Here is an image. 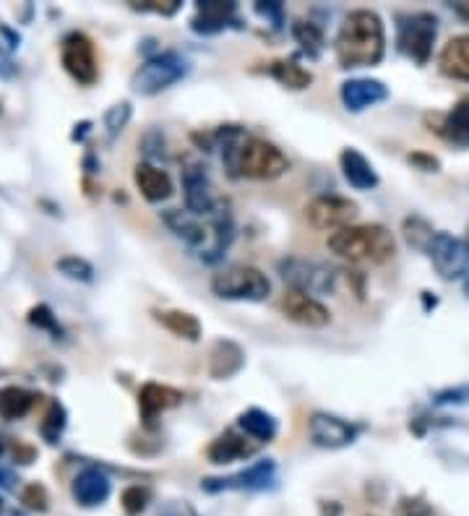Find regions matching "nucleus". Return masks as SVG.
<instances>
[{"label": "nucleus", "mask_w": 469, "mask_h": 516, "mask_svg": "<svg viewBox=\"0 0 469 516\" xmlns=\"http://www.w3.org/2000/svg\"><path fill=\"white\" fill-rule=\"evenodd\" d=\"M222 141V162L232 178L248 180H277L290 172V159L271 141L248 136L238 126H225L217 131Z\"/></svg>", "instance_id": "obj_1"}, {"label": "nucleus", "mask_w": 469, "mask_h": 516, "mask_svg": "<svg viewBox=\"0 0 469 516\" xmlns=\"http://www.w3.org/2000/svg\"><path fill=\"white\" fill-rule=\"evenodd\" d=\"M339 68H373L384 60L386 53V29L376 11L357 8L344 19L342 29L334 42Z\"/></svg>", "instance_id": "obj_2"}, {"label": "nucleus", "mask_w": 469, "mask_h": 516, "mask_svg": "<svg viewBox=\"0 0 469 516\" xmlns=\"http://www.w3.org/2000/svg\"><path fill=\"white\" fill-rule=\"evenodd\" d=\"M329 251L350 264H386L397 256V238L384 225H352L331 232Z\"/></svg>", "instance_id": "obj_3"}, {"label": "nucleus", "mask_w": 469, "mask_h": 516, "mask_svg": "<svg viewBox=\"0 0 469 516\" xmlns=\"http://www.w3.org/2000/svg\"><path fill=\"white\" fill-rule=\"evenodd\" d=\"M212 292L219 300H245L261 303L269 298L271 282L256 266H230L212 277Z\"/></svg>", "instance_id": "obj_4"}, {"label": "nucleus", "mask_w": 469, "mask_h": 516, "mask_svg": "<svg viewBox=\"0 0 469 516\" xmlns=\"http://www.w3.org/2000/svg\"><path fill=\"white\" fill-rule=\"evenodd\" d=\"M191 71L188 60L178 53H157L141 63V68L133 73V92L152 97V94L165 92L172 84L185 79V73Z\"/></svg>", "instance_id": "obj_5"}, {"label": "nucleus", "mask_w": 469, "mask_h": 516, "mask_svg": "<svg viewBox=\"0 0 469 516\" xmlns=\"http://www.w3.org/2000/svg\"><path fill=\"white\" fill-rule=\"evenodd\" d=\"M438 37V19L430 11H415V14L399 16L397 45L417 66H425L433 55V45Z\"/></svg>", "instance_id": "obj_6"}, {"label": "nucleus", "mask_w": 469, "mask_h": 516, "mask_svg": "<svg viewBox=\"0 0 469 516\" xmlns=\"http://www.w3.org/2000/svg\"><path fill=\"white\" fill-rule=\"evenodd\" d=\"M279 274L285 279L290 290L305 292L311 298L318 295H331L337 287V274L316 264V261H305V258H285L279 261Z\"/></svg>", "instance_id": "obj_7"}, {"label": "nucleus", "mask_w": 469, "mask_h": 516, "mask_svg": "<svg viewBox=\"0 0 469 516\" xmlns=\"http://www.w3.org/2000/svg\"><path fill=\"white\" fill-rule=\"evenodd\" d=\"M60 60L63 68L68 71L73 81H79L84 86H92L100 76V66H97V50L94 42L86 37L84 32H71L60 42Z\"/></svg>", "instance_id": "obj_8"}, {"label": "nucleus", "mask_w": 469, "mask_h": 516, "mask_svg": "<svg viewBox=\"0 0 469 516\" xmlns=\"http://www.w3.org/2000/svg\"><path fill=\"white\" fill-rule=\"evenodd\" d=\"M357 217V204L344 196H316L305 206V219L313 230L339 232L344 227H352Z\"/></svg>", "instance_id": "obj_9"}, {"label": "nucleus", "mask_w": 469, "mask_h": 516, "mask_svg": "<svg viewBox=\"0 0 469 516\" xmlns=\"http://www.w3.org/2000/svg\"><path fill=\"white\" fill-rule=\"evenodd\" d=\"M425 251H428L430 261L443 279L454 282V279L467 277L469 248L459 238H454L449 232H436Z\"/></svg>", "instance_id": "obj_10"}, {"label": "nucleus", "mask_w": 469, "mask_h": 516, "mask_svg": "<svg viewBox=\"0 0 469 516\" xmlns=\"http://www.w3.org/2000/svg\"><path fill=\"white\" fill-rule=\"evenodd\" d=\"M183 191H185V212H191L193 217H212L217 212L222 201H219L214 183L209 178V172L196 162H188L183 167Z\"/></svg>", "instance_id": "obj_11"}, {"label": "nucleus", "mask_w": 469, "mask_h": 516, "mask_svg": "<svg viewBox=\"0 0 469 516\" xmlns=\"http://www.w3.org/2000/svg\"><path fill=\"white\" fill-rule=\"evenodd\" d=\"M277 485V464L271 459L251 464L248 470L235 472L230 477H206L201 490L206 493H225V490H269Z\"/></svg>", "instance_id": "obj_12"}, {"label": "nucleus", "mask_w": 469, "mask_h": 516, "mask_svg": "<svg viewBox=\"0 0 469 516\" xmlns=\"http://www.w3.org/2000/svg\"><path fill=\"white\" fill-rule=\"evenodd\" d=\"M308 436L321 449H344L355 444L360 436V425L344 420V417L329 415V412H313L308 420Z\"/></svg>", "instance_id": "obj_13"}, {"label": "nucleus", "mask_w": 469, "mask_h": 516, "mask_svg": "<svg viewBox=\"0 0 469 516\" xmlns=\"http://www.w3.org/2000/svg\"><path fill=\"white\" fill-rule=\"evenodd\" d=\"M279 311L287 321L298 326H308V329H324L329 326L331 321V313L324 303L318 298H311V295H305V292L298 290H290L282 295L279 300Z\"/></svg>", "instance_id": "obj_14"}, {"label": "nucleus", "mask_w": 469, "mask_h": 516, "mask_svg": "<svg viewBox=\"0 0 469 516\" xmlns=\"http://www.w3.org/2000/svg\"><path fill=\"white\" fill-rule=\"evenodd\" d=\"M165 225L170 227L172 232H175V238L183 240L185 245H191L193 251H201V256L204 253H209L206 256V261L212 258V251H214V227H209L206 230L204 225H201L199 217H193L191 212H180V209H167L165 212Z\"/></svg>", "instance_id": "obj_15"}, {"label": "nucleus", "mask_w": 469, "mask_h": 516, "mask_svg": "<svg viewBox=\"0 0 469 516\" xmlns=\"http://www.w3.org/2000/svg\"><path fill=\"white\" fill-rule=\"evenodd\" d=\"M425 123L456 149H469V97L456 102L449 113H428Z\"/></svg>", "instance_id": "obj_16"}, {"label": "nucleus", "mask_w": 469, "mask_h": 516, "mask_svg": "<svg viewBox=\"0 0 469 516\" xmlns=\"http://www.w3.org/2000/svg\"><path fill=\"white\" fill-rule=\"evenodd\" d=\"M339 100H342L344 110L363 113L368 107H376L389 100V89H386L384 81L378 79H350L344 81L342 89H339Z\"/></svg>", "instance_id": "obj_17"}, {"label": "nucleus", "mask_w": 469, "mask_h": 516, "mask_svg": "<svg viewBox=\"0 0 469 516\" xmlns=\"http://www.w3.org/2000/svg\"><path fill=\"white\" fill-rule=\"evenodd\" d=\"M110 490H113L110 477H107L102 470H97V467L81 470L79 475L73 477V483H71L73 501L79 503V506H84V509L102 506V503L110 498Z\"/></svg>", "instance_id": "obj_18"}, {"label": "nucleus", "mask_w": 469, "mask_h": 516, "mask_svg": "<svg viewBox=\"0 0 469 516\" xmlns=\"http://www.w3.org/2000/svg\"><path fill=\"white\" fill-rule=\"evenodd\" d=\"M183 404V391L167 384H144L139 391V412L146 425H152L162 412Z\"/></svg>", "instance_id": "obj_19"}, {"label": "nucleus", "mask_w": 469, "mask_h": 516, "mask_svg": "<svg viewBox=\"0 0 469 516\" xmlns=\"http://www.w3.org/2000/svg\"><path fill=\"white\" fill-rule=\"evenodd\" d=\"M256 441L245 436V433H238V430H227L217 441H212V446L206 449V457L212 464H232V462H240V459H248L253 457L258 451Z\"/></svg>", "instance_id": "obj_20"}, {"label": "nucleus", "mask_w": 469, "mask_h": 516, "mask_svg": "<svg viewBox=\"0 0 469 516\" xmlns=\"http://www.w3.org/2000/svg\"><path fill=\"white\" fill-rule=\"evenodd\" d=\"M133 183L149 204H162L172 196V180L165 170L152 162H139L133 167Z\"/></svg>", "instance_id": "obj_21"}, {"label": "nucleus", "mask_w": 469, "mask_h": 516, "mask_svg": "<svg viewBox=\"0 0 469 516\" xmlns=\"http://www.w3.org/2000/svg\"><path fill=\"white\" fill-rule=\"evenodd\" d=\"M235 3H225V0H201L196 6V16H193V32L199 34H214L230 27V21H235Z\"/></svg>", "instance_id": "obj_22"}, {"label": "nucleus", "mask_w": 469, "mask_h": 516, "mask_svg": "<svg viewBox=\"0 0 469 516\" xmlns=\"http://www.w3.org/2000/svg\"><path fill=\"white\" fill-rule=\"evenodd\" d=\"M245 365V352L238 342L232 339H219L212 347V358H209V376L214 381H227V378L238 376Z\"/></svg>", "instance_id": "obj_23"}, {"label": "nucleus", "mask_w": 469, "mask_h": 516, "mask_svg": "<svg viewBox=\"0 0 469 516\" xmlns=\"http://www.w3.org/2000/svg\"><path fill=\"white\" fill-rule=\"evenodd\" d=\"M339 165H342L344 180L350 183L355 191H373L378 186V172L370 165L368 157L360 154L357 149H344L339 154Z\"/></svg>", "instance_id": "obj_24"}, {"label": "nucleus", "mask_w": 469, "mask_h": 516, "mask_svg": "<svg viewBox=\"0 0 469 516\" xmlns=\"http://www.w3.org/2000/svg\"><path fill=\"white\" fill-rule=\"evenodd\" d=\"M438 68L443 76L469 84V34L451 37L438 55Z\"/></svg>", "instance_id": "obj_25"}, {"label": "nucleus", "mask_w": 469, "mask_h": 516, "mask_svg": "<svg viewBox=\"0 0 469 516\" xmlns=\"http://www.w3.org/2000/svg\"><path fill=\"white\" fill-rule=\"evenodd\" d=\"M238 428L243 430L245 436L253 438L256 444H271L279 433L274 415H269L266 410H258V407H251V410H245L238 417Z\"/></svg>", "instance_id": "obj_26"}, {"label": "nucleus", "mask_w": 469, "mask_h": 516, "mask_svg": "<svg viewBox=\"0 0 469 516\" xmlns=\"http://www.w3.org/2000/svg\"><path fill=\"white\" fill-rule=\"evenodd\" d=\"M37 402V394L21 386H3L0 389V417L3 420H21Z\"/></svg>", "instance_id": "obj_27"}, {"label": "nucleus", "mask_w": 469, "mask_h": 516, "mask_svg": "<svg viewBox=\"0 0 469 516\" xmlns=\"http://www.w3.org/2000/svg\"><path fill=\"white\" fill-rule=\"evenodd\" d=\"M266 71L285 89H292V92H303V89L313 84V73L300 66V63H295V60H274V63H269Z\"/></svg>", "instance_id": "obj_28"}, {"label": "nucleus", "mask_w": 469, "mask_h": 516, "mask_svg": "<svg viewBox=\"0 0 469 516\" xmlns=\"http://www.w3.org/2000/svg\"><path fill=\"white\" fill-rule=\"evenodd\" d=\"M157 321L165 326L170 334L188 342H199L201 339V321L193 313L185 311H157Z\"/></svg>", "instance_id": "obj_29"}, {"label": "nucleus", "mask_w": 469, "mask_h": 516, "mask_svg": "<svg viewBox=\"0 0 469 516\" xmlns=\"http://www.w3.org/2000/svg\"><path fill=\"white\" fill-rule=\"evenodd\" d=\"M292 37L303 47L305 53L316 58L321 50H324V32L313 24V21H295L292 24Z\"/></svg>", "instance_id": "obj_30"}, {"label": "nucleus", "mask_w": 469, "mask_h": 516, "mask_svg": "<svg viewBox=\"0 0 469 516\" xmlns=\"http://www.w3.org/2000/svg\"><path fill=\"white\" fill-rule=\"evenodd\" d=\"M63 430H66V410H63V404L50 402V407H47L45 417H42L40 423L42 438H45L47 444H58Z\"/></svg>", "instance_id": "obj_31"}, {"label": "nucleus", "mask_w": 469, "mask_h": 516, "mask_svg": "<svg viewBox=\"0 0 469 516\" xmlns=\"http://www.w3.org/2000/svg\"><path fill=\"white\" fill-rule=\"evenodd\" d=\"M120 503H123V511L128 516L144 514L146 506L152 503V490L146 488V485H128L123 490V496H120Z\"/></svg>", "instance_id": "obj_32"}, {"label": "nucleus", "mask_w": 469, "mask_h": 516, "mask_svg": "<svg viewBox=\"0 0 469 516\" xmlns=\"http://www.w3.org/2000/svg\"><path fill=\"white\" fill-rule=\"evenodd\" d=\"M55 269H58L63 277L73 279V282H92L94 279V266L89 264L86 258H79V256L60 258L58 264H55Z\"/></svg>", "instance_id": "obj_33"}, {"label": "nucleus", "mask_w": 469, "mask_h": 516, "mask_svg": "<svg viewBox=\"0 0 469 516\" xmlns=\"http://www.w3.org/2000/svg\"><path fill=\"white\" fill-rule=\"evenodd\" d=\"M404 235H407L410 245H415V248L425 251L430 243V238H433L436 232H433V227H430L425 219L410 217V219H404Z\"/></svg>", "instance_id": "obj_34"}, {"label": "nucleus", "mask_w": 469, "mask_h": 516, "mask_svg": "<svg viewBox=\"0 0 469 516\" xmlns=\"http://www.w3.org/2000/svg\"><path fill=\"white\" fill-rule=\"evenodd\" d=\"M128 120H131V105H128V102H120V105L110 107L105 115L107 136L115 139V136H118V133L128 126Z\"/></svg>", "instance_id": "obj_35"}, {"label": "nucleus", "mask_w": 469, "mask_h": 516, "mask_svg": "<svg viewBox=\"0 0 469 516\" xmlns=\"http://www.w3.org/2000/svg\"><path fill=\"white\" fill-rule=\"evenodd\" d=\"M21 503H24V506H27L29 511H47V503H50V496H47L45 485L29 483L27 488L21 490Z\"/></svg>", "instance_id": "obj_36"}, {"label": "nucleus", "mask_w": 469, "mask_h": 516, "mask_svg": "<svg viewBox=\"0 0 469 516\" xmlns=\"http://www.w3.org/2000/svg\"><path fill=\"white\" fill-rule=\"evenodd\" d=\"M29 324H34L37 329H47V331H53V334H60L58 321H55L53 311H50L47 305H37V308L29 311Z\"/></svg>", "instance_id": "obj_37"}, {"label": "nucleus", "mask_w": 469, "mask_h": 516, "mask_svg": "<svg viewBox=\"0 0 469 516\" xmlns=\"http://www.w3.org/2000/svg\"><path fill=\"white\" fill-rule=\"evenodd\" d=\"M436 404H469V386H456L436 394Z\"/></svg>", "instance_id": "obj_38"}, {"label": "nucleus", "mask_w": 469, "mask_h": 516, "mask_svg": "<svg viewBox=\"0 0 469 516\" xmlns=\"http://www.w3.org/2000/svg\"><path fill=\"white\" fill-rule=\"evenodd\" d=\"M407 162L423 172H438V167H441V162H438L433 154H423V152H412L410 157H407Z\"/></svg>", "instance_id": "obj_39"}, {"label": "nucleus", "mask_w": 469, "mask_h": 516, "mask_svg": "<svg viewBox=\"0 0 469 516\" xmlns=\"http://www.w3.org/2000/svg\"><path fill=\"white\" fill-rule=\"evenodd\" d=\"M159 516H199L188 501H170Z\"/></svg>", "instance_id": "obj_40"}, {"label": "nucleus", "mask_w": 469, "mask_h": 516, "mask_svg": "<svg viewBox=\"0 0 469 516\" xmlns=\"http://www.w3.org/2000/svg\"><path fill=\"white\" fill-rule=\"evenodd\" d=\"M256 14L258 16H264V19H271L274 21V27H282V6L279 3H258L256 6Z\"/></svg>", "instance_id": "obj_41"}, {"label": "nucleus", "mask_w": 469, "mask_h": 516, "mask_svg": "<svg viewBox=\"0 0 469 516\" xmlns=\"http://www.w3.org/2000/svg\"><path fill=\"white\" fill-rule=\"evenodd\" d=\"M456 14L462 16L464 21H469V3H456Z\"/></svg>", "instance_id": "obj_42"}, {"label": "nucleus", "mask_w": 469, "mask_h": 516, "mask_svg": "<svg viewBox=\"0 0 469 516\" xmlns=\"http://www.w3.org/2000/svg\"><path fill=\"white\" fill-rule=\"evenodd\" d=\"M3 511H6V506H3V498H0V516H3Z\"/></svg>", "instance_id": "obj_43"}, {"label": "nucleus", "mask_w": 469, "mask_h": 516, "mask_svg": "<svg viewBox=\"0 0 469 516\" xmlns=\"http://www.w3.org/2000/svg\"><path fill=\"white\" fill-rule=\"evenodd\" d=\"M3 451H6V444H3V438H0V454H3Z\"/></svg>", "instance_id": "obj_44"}, {"label": "nucleus", "mask_w": 469, "mask_h": 516, "mask_svg": "<svg viewBox=\"0 0 469 516\" xmlns=\"http://www.w3.org/2000/svg\"><path fill=\"white\" fill-rule=\"evenodd\" d=\"M467 248H469V230H467Z\"/></svg>", "instance_id": "obj_45"}]
</instances>
